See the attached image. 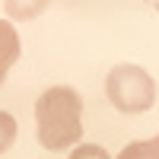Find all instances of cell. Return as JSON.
Listing matches in <instances>:
<instances>
[{"mask_svg": "<svg viewBox=\"0 0 159 159\" xmlns=\"http://www.w3.org/2000/svg\"><path fill=\"white\" fill-rule=\"evenodd\" d=\"M38 143L57 153L83 140V96L73 86H51L35 102Z\"/></svg>", "mask_w": 159, "mask_h": 159, "instance_id": "obj_1", "label": "cell"}, {"mask_svg": "<svg viewBox=\"0 0 159 159\" xmlns=\"http://www.w3.org/2000/svg\"><path fill=\"white\" fill-rule=\"evenodd\" d=\"M105 96L124 115H140L156 102V80L137 64H115L105 76Z\"/></svg>", "mask_w": 159, "mask_h": 159, "instance_id": "obj_2", "label": "cell"}, {"mask_svg": "<svg viewBox=\"0 0 159 159\" xmlns=\"http://www.w3.org/2000/svg\"><path fill=\"white\" fill-rule=\"evenodd\" d=\"M19 61V35L13 29V22L0 19V83L7 80L10 67Z\"/></svg>", "mask_w": 159, "mask_h": 159, "instance_id": "obj_3", "label": "cell"}, {"mask_svg": "<svg viewBox=\"0 0 159 159\" xmlns=\"http://www.w3.org/2000/svg\"><path fill=\"white\" fill-rule=\"evenodd\" d=\"M48 7V0H3V10L10 19H35Z\"/></svg>", "mask_w": 159, "mask_h": 159, "instance_id": "obj_4", "label": "cell"}, {"mask_svg": "<svg viewBox=\"0 0 159 159\" xmlns=\"http://www.w3.org/2000/svg\"><path fill=\"white\" fill-rule=\"evenodd\" d=\"M118 159H159V134L150 140H137L118 153Z\"/></svg>", "mask_w": 159, "mask_h": 159, "instance_id": "obj_5", "label": "cell"}, {"mask_svg": "<svg viewBox=\"0 0 159 159\" xmlns=\"http://www.w3.org/2000/svg\"><path fill=\"white\" fill-rule=\"evenodd\" d=\"M16 140V118L10 111H0V153H7Z\"/></svg>", "mask_w": 159, "mask_h": 159, "instance_id": "obj_6", "label": "cell"}, {"mask_svg": "<svg viewBox=\"0 0 159 159\" xmlns=\"http://www.w3.org/2000/svg\"><path fill=\"white\" fill-rule=\"evenodd\" d=\"M67 159H111V156L105 153L102 147H96V143H76V150Z\"/></svg>", "mask_w": 159, "mask_h": 159, "instance_id": "obj_7", "label": "cell"}, {"mask_svg": "<svg viewBox=\"0 0 159 159\" xmlns=\"http://www.w3.org/2000/svg\"><path fill=\"white\" fill-rule=\"evenodd\" d=\"M156 10H159V0H156Z\"/></svg>", "mask_w": 159, "mask_h": 159, "instance_id": "obj_8", "label": "cell"}]
</instances>
